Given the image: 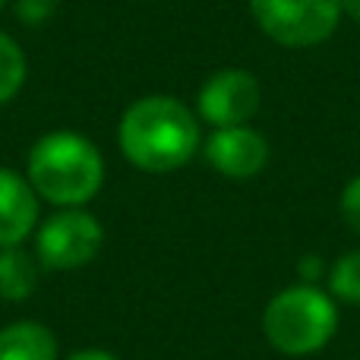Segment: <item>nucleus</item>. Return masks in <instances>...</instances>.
I'll use <instances>...</instances> for the list:
<instances>
[{"label":"nucleus","mask_w":360,"mask_h":360,"mask_svg":"<svg viewBox=\"0 0 360 360\" xmlns=\"http://www.w3.org/2000/svg\"><path fill=\"white\" fill-rule=\"evenodd\" d=\"M117 146L146 174H171L199 155L202 120L174 95H146L120 114Z\"/></svg>","instance_id":"f257e3e1"},{"label":"nucleus","mask_w":360,"mask_h":360,"mask_svg":"<svg viewBox=\"0 0 360 360\" xmlns=\"http://www.w3.org/2000/svg\"><path fill=\"white\" fill-rule=\"evenodd\" d=\"M25 180L38 199L60 209L92 202L105 186V158L98 146L76 130H51L29 149Z\"/></svg>","instance_id":"f03ea898"},{"label":"nucleus","mask_w":360,"mask_h":360,"mask_svg":"<svg viewBox=\"0 0 360 360\" xmlns=\"http://www.w3.org/2000/svg\"><path fill=\"white\" fill-rule=\"evenodd\" d=\"M338 307L329 291L316 285L281 288L262 310V332L269 345L285 357H307L323 351L335 338Z\"/></svg>","instance_id":"7ed1b4c3"},{"label":"nucleus","mask_w":360,"mask_h":360,"mask_svg":"<svg viewBox=\"0 0 360 360\" xmlns=\"http://www.w3.org/2000/svg\"><path fill=\"white\" fill-rule=\"evenodd\" d=\"M250 16L275 44L316 48L335 35L342 22V0H247Z\"/></svg>","instance_id":"20e7f679"},{"label":"nucleus","mask_w":360,"mask_h":360,"mask_svg":"<svg viewBox=\"0 0 360 360\" xmlns=\"http://www.w3.org/2000/svg\"><path fill=\"white\" fill-rule=\"evenodd\" d=\"M105 247L101 221L79 209H57L35 228V259L48 272H73L95 259Z\"/></svg>","instance_id":"39448f33"},{"label":"nucleus","mask_w":360,"mask_h":360,"mask_svg":"<svg viewBox=\"0 0 360 360\" xmlns=\"http://www.w3.org/2000/svg\"><path fill=\"white\" fill-rule=\"evenodd\" d=\"M262 89L250 70L224 67L212 73L196 92V117L212 130L243 127L259 114Z\"/></svg>","instance_id":"423d86ee"},{"label":"nucleus","mask_w":360,"mask_h":360,"mask_svg":"<svg viewBox=\"0 0 360 360\" xmlns=\"http://www.w3.org/2000/svg\"><path fill=\"white\" fill-rule=\"evenodd\" d=\"M202 155L215 174L228 180H250L269 165V139L250 124L221 127L202 139Z\"/></svg>","instance_id":"0eeeda50"},{"label":"nucleus","mask_w":360,"mask_h":360,"mask_svg":"<svg viewBox=\"0 0 360 360\" xmlns=\"http://www.w3.org/2000/svg\"><path fill=\"white\" fill-rule=\"evenodd\" d=\"M38 228V193L22 174L0 168V250L25 243Z\"/></svg>","instance_id":"6e6552de"},{"label":"nucleus","mask_w":360,"mask_h":360,"mask_svg":"<svg viewBox=\"0 0 360 360\" xmlns=\"http://www.w3.org/2000/svg\"><path fill=\"white\" fill-rule=\"evenodd\" d=\"M0 360H60V348L44 323L19 319L0 329Z\"/></svg>","instance_id":"1a4fd4ad"},{"label":"nucleus","mask_w":360,"mask_h":360,"mask_svg":"<svg viewBox=\"0 0 360 360\" xmlns=\"http://www.w3.org/2000/svg\"><path fill=\"white\" fill-rule=\"evenodd\" d=\"M38 266L35 253L19 243V247H4L0 250V300H10V304H19V300L32 297L38 288Z\"/></svg>","instance_id":"9d476101"},{"label":"nucleus","mask_w":360,"mask_h":360,"mask_svg":"<svg viewBox=\"0 0 360 360\" xmlns=\"http://www.w3.org/2000/svg\"><path fill=\"white\" fill-rule=\"evenodd\" d=\"M29 76V60H25L22 48L13 35L0 32V108L19 95Z\"/></svg>","instance_id":"9b49d317"},{"label":"nucleus","mask_w":360,"mask_h":360,"mask_svg":"<svg viewBox=\"0 0 360 360\" xmlns=\"http://www.w3.org/2000/svg\"><path fill=\"white\" fill-rule=\"evenodd\" d=\"M329 294L342 304L360 307V250H348L329 266Z\"/></svg>","instance_id":"f8f14e48"},{"label":"nucleus","mask_w":360,"mask_h":360,"mask_svg":"<svg viewBox=\"0 0 360 360\" xmlns=\"http://www.w3.org/2000/svg\"><path fill=\"white\" fill-rule=\"evenodd\" d=\"M60 0H16V19L22 25H44L57 13Z\"/></svg>","instance_id":"ddd939ff"},{"label":"nucleus","mask_w":360,"mask_h":360,"mask_svg":"<svg viewBox=\"0 0 360 360\" xmlns=\"http://www.w3.org/2000/svg\"><path fill=\"white\" fill-rule=\"evenodd\" d=\"M342 218L354 234H360V174L351 177L342 190Z\"/></svg>","instance_id":"4468645a"},{"label":"nucleus","mask_w":360,"mask_h":360,"mask_svg":"<svg viewBox=\"0 0 360 360\" xmlns=\"http://www.w3.org/2000/svg\"><path fill=\"white\" fill-rule=\"evenodd\" d=\"M323 275H329V266L323 262V256H316V253L300 256V262H297V281H304V285H316Z\"/></svg>","instance_id":"2eb2a0df"},{"label":"nucleus","mask_w":360,"mask_h":360,"mask_svg":"<svg viewBox=\"0 0 360 360\" xmlns=\"http://www.w3.org/2000/svg\"><path fill=\"white\" fill-rule=\"evenodd\" d=\"M63 360H120V357L111 354V351H101V348H86V351H73V354Z\"/></svg>","instance_id":"dca6fc26"},{"label":"nucleus","mask_w":360,"mask_h":360,"mask_svg":"<svg viewBox=\"0 0 360 360\" xmlns=\"http://www.w3.org/2000/svg\"><path fill=\"white\" fill-rule=\"evenodd\" d=\"M342 13L351 16L354 22H360V0H342Z\"/></svg>","instance_id":"f3484780"},{"label":"nucleus","mask_w":360,"mask_h":360,"mask_svg":"<svg viewBox=\"0 0 360 360\" xmlns=\"http://www.w3.org/2000/svg\"><path fill=\"white\" fill-rule=\"evenodd\" d=\"M6 4H10V0H0V10H4V6H6Z\"/></svg>","instance_id":"a211bd4d"}]
</instances>
